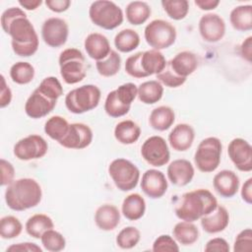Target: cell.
I'll use <instances>...</instances> for the list:
<instances>
[{
	"label": "cell",
	"instance_id": "cell-1",
	"mask_svg": "<svg viewBox=\"0 0 252 252\" xmlns=\"http://www.w3.org/2000/svg\"><path fill=\"white\" fill-rule=\"evenodd\" d=\"M1 27L12 38L14 53L21 57L33 55L38 49V35L27 14L17 7L5 10L1 15Z\"/></svg>",
	"mask_w": 252,
	"mask_h": 252
},
{
	"label": "cell",
	"instance_id": "cell-2",
	"mask_svg": "<svg viewBox=\"0 0 252 252\" xmlns=\"http://www.w3.org/2000/svg\"><path fill=\"white\" fill-rule=\"evenodd\" d=\"M62 94L63 88L56 77L44 78L28 97L25 103L26 114L32 119L46 116L54 109L57 99Z\"/></svg>",
	"mask_w": 252,
	"mask_h": 252
},
{
	"label": "cell",
	"instance_id": "cell-3",
	"mask_svg": "<svg viewBox=\"0 0 252 252\" xmlns=\"http://www.w3.org/2000/svg\"><path fill=\"white\" fill-rule=\"evenodd\" d=\"M217 206L218 201L213 193L200 188L184 193L177 202L174 212L179 220L193 222L213 212Z\"/></svg>",
	"mask_w": 252,
	"mask_h": 252
},
{
	"label": "cell",
	"instance_id": "cell-4",
	"mask_svg": "<svg viewBox=\"0 0 252 252\" xmlns=\"http://www.w3.org/2000/svg\"><path fill=\"white\" fill-rule=\"evenodd\" d=\"M42 198L38 182L32 178H20L8 185L5 191V202L13 211L23 212L36 207Z\"/></svg>",
	"mask_w": 252,
	"mask_h": 252
},
{
	"label": "cell",
	"instance_id": "cell-5",
	"mask_svg": "<svg viewBox=\"0 0 252 252\" xmlns=\"http://www.w3.org/2000/svg\"><path fill=\"white\" fill-rule=\"evenodd\" d=\"M199 66L197 55L191 51H181L166 62L163 70L157 74L158 81L167 88L182 86L187 77L193 74Z\"/></svg>",
	"mask_w": 252,
	"mask_h": 252
},
{
	"label": "cell",
	"instance_id": "cell-6",
	"mask_svg": "<svg viewBox=\"0 0 252 252\" xmlns=\"http://www.w3.org/2000/svg\"><path fill=\"white\" fill-rule=\"evenodd\" d=\"M165 64V57L159 50L150 49L129 56L125 62V71L129 76L141 79L160 73Z\"/></svg>",
	"mask_w": 252,
	"mask_h": 252
},
{
	"label": "cell",
	"instance_id": "cell-7",
	"mask_svg": "<svg viewBox=\"0 0 252 252\" xmlns=\"http://www.w3.org/2000/svg\"><path fill=\"white\" fill-rule=\"evenodd\" d=\"M60 75L68 85L82 82L87 76V62L83 52L77 48L64 49L58 58Z\"/></svg>",
	"mask_w": 252,
	"mask_h": 252
},
{
	"label": "cell",
	"instance_id": "cell-8",
	"mask_svg": "<svg viewBox=\"0 0 252 252\" xmlns=\"http://www.w3.org/2000/svg\"><path fill=\"white\" fill-rule=\"evenodd\" d=\"M101 92L95 85H84L68 92L65 96L67 109L74 114H83L94 109L100 100Z\"/></svg>",
	"mask_w": 252,
	"mask_h": 252
},
{
	"label": "cell",
	"instance_id": "cell-9",
	"mask_svg": "<svg viewBox=\"0 0 252 252\" xmlns=\"http://www.w3.org/2000/svg\"><path fill=\"white\" fill-rule=\"evenodd\" d=\"M138 94V87L134 83H125L109 92L104 101V110L112 118L126 115Z\"/></svg>",
	"mask_w": 252,
	"mask_h": 252
},
{
	"label": "cell",
	"instance_id": "cell-10",
	"mask_svg": "<svg viewBox=\"0 0 252 252\" xmlns=\"http://www.w3.org/2000/svg\"><path fill=\"white\" fill-rule=\"evenodd\" d=\"M89 17L92 23L103 30H114L124 20L121 8L112 1L97 0L91 4Z\"/></svg>",
	"mask_w": 252,
	"mask_h": 252
},
{
	"label": "cell",
	"instance_id": "cell-11",
	"mask_svg": "<svg viewBox=\"0 0 252 252\" xmlns=\"http://www.w3.org/2000/svg\"><path fill=\"white\" fill-rule=\"evenodd\" d=\"M222 145L219 138L208 137L200 142L194 155L196 167L205 173L215 171L220 163Z\"/></svg>",
	"mask_w": 252,
	"mask_h": 252
},
{
	"label": "cell",
	"instance_id": "cell-12",
	"mask_svg": "<svg viewBox=\"0 0 252 252\" xmlns=\"http://www.w3.org/2000/svg\"><path fill=\"white\" fill-rule=\"evenodd\" d=\"M144 36L146 42L153 49H166L175 42L176 29L169 22L157 19L146 26Z\"/></svg>",
	"mask_w": 252,
	"mask_h": 252
},
{
	"label": "cell",
	"instance_id": "cell-13",
	"mask_svg": "<svg viewBox=\"0 0 252 252\" xmlns=\"http://www.w3.org/2000/svg\"><path fill=\"white\" fill-rule=\"evenodd\" d=\"M108 173L115 186L123 191L134 189L140 179L139 168L129 159L115 158L108 165Z\"/></svg>",
	"mask_w": 252,
	"mask_h": 252
},
{
	"label": "cell",
	"instance_id": "cell-14",
	"mask_svg": "<svg viewBox=\"0 0 252 252\" xmlns=\"http://www.w3.org/2000/svg\"><path fill=\"white\" fill-rule=\"evenodd\" d=\"M48 150V144L39 135L32 134L19 140L13 149L15 157L20 160H32L44 157Z\"/></svg>",
	"mask_w": 252,
	"mask_h": 252
},
{
	"label": "cell",
	"instance_id": "cell-15",
	"mask_svg": "<svg viewBox=\"0 0 252 252\" xmlns=\"http://www.w3.org/2000/svg\"><path fill=\"white\" fill-rule=\"evenodd\" d=\"M142 158L156 167L165 165L170 158V153L165 140L160 136H151L141 147Z\"/></svg>",
	"mask_w": 252,
	"mask_h": 252
},
{
	"label": "cell",
	"instance_id": "cell-16",
	"mask_svg": "<svg viewBox=\"0 0 252 252\" xmlns=\"http://www.w3.org/2000/svg\"><path fill=\"white\" fill-rule=\"evenodd\" d=\"M69 35V27L65 20L57 17L46 19L41 27V37L50 47L63 46Z\"/></svg>",
	"mask_w": 252,
	"mask_h": 252
},
{
	"label": "cell",
	"instance_id": "cell-17",
	"mask_svg": "<svg viewBox=\"0 0 252 252\" xmlns=\"http://www.w3.org/2000/svg\"><path fill=\"white\" fill-rule=\"evenodd\" d=\"M227 154L234 166L243 172L252 170V147L242 138L232 139L227 147Z\"/></svg>",
	"mask_w": 252,
	"mask_h": 252
},
{
	"label": "cell",
	"instance_id": "cell-18",
	"mask_svg": "<svg viewBox=\"0 0 252 252\" xmlns=\"http://www.w3.org/2000/svg\"><path fill=\"white\" fill-rule=\"evenodd\" d=\"M92 129L84 123H72L67 134L58 143L62 147L71 150H82L89 147L93 141Z\"/></svg>",
	"mask_w": 252,
	"mask_h": 252
},
{
	"label": "cell",
	"instance_id": "cell-19",
	"mask_svg": "<svg viewBox=\"0 0 252 252\" xmlns=\"http://www.w3.org/2000/svg\"><path fill=\"white\" fill-rule=\"evenodd\" d=\"M198 27L202 38L210 43L220 41L225 33V23L223 19L215 13L203 15Z\"/></svg>",
	"mask_w": 252,
	"mask_h": 252
},
{
	"label": "cell",
	"instance_id": "cell-20",
	"mask_svg": "<svg viewBox=\"0 0 252 252\" xmlns=\"http://www.w3.org/2000/svg\"><path fill=\"white\" fill-rule=\"evenodd\" d=\"M168 183L165 175L158 169L151 168L142 175L141 189L151 199L161 198L167 191Z\"/></svg>",
	"mask_w": 252,
	"mask_h": 252
},
{
	"label": "cell",
	"instance_id": "cell-21",
	"mask_svg": "<svg viewBox=\"0 0 252 252\" xmlns=\"http://www.w3.org/2000/svg\"><path fill=\"white\" fill-rule=\"evenodd\" d=\"M166 173L169 181L173 185L182 187L192 181L195 174V169L189 160L178 158L169 163Z\"/></svg>",
	"mask_w": 252,
	"mask_h": 252
},
{
	"label": "cell",
	"instance_id": "cell-22",
	"mask_svg": "<svg viewBox=\"0 0 252 252\" xmlns=\"http://www.w3.org/2000/svg\"><path fill=\"white\" fill-rule=\"evenodd\" d=\"M239 177L237 174L228 169L220 170L213 179L214 189L223 198H231L236 195L239 189Z\"/></svg>",
	"mask_w": 252,
	"mask_h": 252
},
{
	"label": "cell",
	"instance_id": "cell-23",
	"mask_svg": "<svg viewBox=\"0 0 252 252\" xmlns=\"http://www.w3.org/2000/svg\"><path fill=\"white\" fill-rule=\"evenodd\" d=\"M195 139L193 127L186 123H180L173 127L168 134L170 147L176 152H185L189 150Z\"/></svg>",
	"mask_w": 252,
	"mask_h": 252
},
{
	"label": "cell",
	"instance_id": "cell-24",
	"mask_svg": "<svg viewBox=\"0 0 252 252\" xmlns=\"http://www.w3.org/2000/svg\"><path fill=\"white\" fill-rule=\"evenodd\" d=\"M84 47L89 57L95 61L104 59L111 51L109 40L99 32L90 33L85 38Z\"/></svg>",
	"mask_w": 252,
	"mask_h": 252
},
{
	"label": "cell",
	"instance_id": "cell-25",
	"mask_svg": "<svg viewBox=\"0 0 252 252\" xmlns=\"http://www.w3.org/2000/svg\"><path fill=\"white\" fill-rule=\"evenodd\" d=\"M201 226L208 233H218L223 231L229 223V214L227 210L218 205L217 208L210 214L202 217Z\"/></svg>",
	"mask_w": 252,
	"mask_h": 252
},
{
	"label": "cell",
	"instance_id": "cell-26",
	"mask_svg": "<svg viewBox=\"0 0 252 252\" xmlns=\"http://www.w3.org/2000/svg\"><path fill=\"white\" fill-rule=\"evenodd\" d=\"M94 222L101 230H113L120 222V212L114 205H101L94 213Z\"/></svg>",
	"mask_w": 252,
	"mask_h": 252
},
{
	"label": "cell",
	"instance_id": "cell-27",
	"mask_svg": "<svg viewBox=\"0 0 252 252\" xmlns=\"http://www.w3.org/2000/svg\"><path fill=\"white\" fill-rule=\"evenodd\" d=\"M175 121L173 109L166 105H160L154 108L149 116L150 126L157 131H165L169 129Z\"/></svg>",
	"mask_w": 252,
	"mask_h": 252
},
{
	"label": "cell",
	"instance_id": "cell-28",
	"mask_svg": "<svg viewBox=\"0 0 252 252\" xmlns=\"http://www.w3.org/2000/svg\"><path fill=\"white\" fill-rule=\"evenodd\" d=\"M121 212L127 220H138L145 215L146 201L140 194L132 193L123 200Z\"/></svg>",
	"mask_w": 252,
	"mask_h": 252
},
{
	"label": "cell",
	"instance_id": "cell-29",
	"mask_svg": "<svg viewBox=\"0 0 252 252\" xmlns=\"http://www.w3.org/2000/svg\"><path fill=\"white\" fill-rule=\"evenodd\" d=\"M141 135L140 126L132 120H123L116 124L114 128L115 139L123 145L136 143Z\"/></svg>",
	"mask_w": 252,
	"mask_h": 252
},
{
	"label": "cell",
	"instance_id": "cell-30",
	"mask_svg": "<svg viewBox=\"0 0 252 252\" xmlns=\"http://www.w3.org/2000/svg\"><path fill=\"white\" fill-rule=\"evenodd\" d=\"M229 22L232 28L239 32L252 30V5H239L233 8L229 14Z\"/></svg>",
	"mask_w": 252,
	"mask_h": 252
},
{
	"label": "cell",
	"instance_id": "cell-31",
	"mask_svg": "<svg viewBox=\"0 0 252 252\" xmlns=\"http://www.w3.org/2000/svg\"><path fill=\"white\" fill-rule=\"evenodd\" d=\"M54 227V222L50 217L44 214H35L30 217L25 224L27 233L32 238L39 239L48 229Z\"/></svg>",
	"mask_w": 252,
	"mask_h": 252
},
{
	"label": "cell",
	"instance_id": "cell-32",
	"mask_svg": "<svg viewBox=\"0 0 252 252\" xmlns=\"http://www.w3.org/2000/svg\"><path fill=\"white\" fill-rule=\"evenodd\" d=\"M173 238L183 246L194 244L199 238L198 227L190 221L177 222L172 229Z\"/></svg>",
	"mask_w": 252,
	"mask_h": 252
},
{
	"label": "cell",
	"instance_id": "cell-33",
	"mask_svg": "<svg viewBox=\"0 0 252 252\" xmlns=\"http://www.w3.org/2000/svg\"><path fill=\"white\" fill-rule=\"evenodd\" d=\"M163 94V87L158 80H151L140 84L138 87V98L145 104H154L160 100Z\"/></svg>",
	"mask_w": 252,
	"mask_h": 252
},
{
	"label": "cell",
	"instance_id": "cell-34",
	"mask_svg": "<svg viewBox=\"0 0 252 252\" xmlns=\"http://www.w3.org/2000/svg\"><path fill=\"white\" fill-rule=\"evenodd\" d=\"M127 21L133 26L145 24L152 14V9L147 2L132 1L126 6L125 10Z\"/></svg>",
	"mask_w": 252,
	"mask_h": 252
},
{
	"label": "cell",
	"instance_id": "cell-35",
	"mask_svg": "<svg viewBox=\"0 0 252 252\" xmlns=\"http://www.w3.org/2000/svg\"><path fill=\"white\" fill-rule=\"evenodd\" d=\"M140 44L139 33L132 29H124L116 33L114 45L116 49L123 53H128L136 49Z\"/></svg>",
	"mask_w": 252,
	"mask_h": 252
},
{
	"label": "cell",
	"instance_id": "cell-36",
	"mask_svg": "<svg viewBox=\"0 0 252 252\" xmlns=\"http://www.w3.org/2000/svg\"><path fill=\"white\" fill-rule=\"evenodd\" d=\"M95 68L102 77L109 78L115 76L121 68V57L119 53L111 49L110 53L104 59L95 62Z\"/></svg>",
	"mask_w": 252,
	"mask_h": 252
},
{
	"label": "cell",
	"instance_id": "cell-37",
	"mask_svg": "<svg viewBox=\"0 0 252 252\" xmlns=\"http://www.w3.org/2000/svg\"><path fill=\"white\" fill-rule=\"evenodd\" d=\"M69 126L70 124L64 117L54 115L46 120L44 124V132L49 138L59 142L67 134Z\"/></svg>",
	"mask_w": 252,
	"mask_h": 252
},
{
	"label": "cell",
	"instance_id": "cell-38",
	"mask_svg": "<svg viewBox=\"0 0 252 252\" xmlns=\"http://www.w3.org/2000/svg\"><path fill=\"white\" fill-rule=\"evenodd\" d=\"M34 68L29 62L19 61L10 68V77L12 81L18 85H27L31 83L34 77Z\"/></svg>",
	"mask_w": 252,
	"mask_h": 252
},
{
	"label": "cell",
	"instance_id": "cell-39",
	"mask_svg": "<svg viewBox=\"0 0 252 252\" xmlns=\"http://www.w3.org/2000/svg\"><path fill=\"white\" fill-rule=\"evenodd\" d=\"M160 3L167 16L175 21L183 20L189 12L187 0H162Z\"/></svg>",
	"mask_w": 252,
	"mask_h": 252
},
{
	"label": "cell",
	"instance_id": "cell-40",
	"mask_svg": "<svg viewBox=\"0 0 252 252\" xmlns=\"http://www.w3.org/2000/svg\"><path fill=\"white\" fill-rule=\"evenodd\" d=\"M23 224L14 216L3 217L0 220V235L3 239H13L21 234Z\"/></svg>",
	"mask_w": 252,
	"mask_h": 252
},
{
	"label": "cell",
	"instance_id": "cell-41",
	"mask_svg": "<svg viewBox=\"0 0 252 252\" xmlns=\"http://www.w3.org/2000/svg\"><path fill=\"white\" fill-rule=\"evenodd\" d=\"M141 239V232L135 226L122 228L116 236V244L121 249H131L135 247Z\"/></svg>",
	"mask_w": 252,
	"mask_h": 252
},
{
	"label": "cell",
	"instance_id": "cell-42",
	"mask_svg": "<svg viewBox=\"0 0 252 252\" xmlns=\"http://www.w3.org/2000/svg\"><path fill=\"white\" fill-rule=\"evenodd\" d=\"M41 244L47 251L50 252H59L65 249L66 239L59 232L53 228L46 230L40 237Z\"/></svg>",
	"mask_w": 252,
	"mask_h": 252
},
{
	"label": "cell",
	"instance_id": "cell-43",
	"mask_svg": "<svg viewBox=\"0 0 252 252\" xmlns=\"http://www.w3.org/2000/svg\"><path fill=\"white\" fill-rule=\"evenodd\" d=\"M153 251L154 252H178L179 246L176 240L168 235L161 234L153 243Z\"/></svg>",
	"mask_w": 252,
	"mask_h": 252
},
{
	"label": "cell",
	"instance_id": "cell-44",
	"mask_svg": "<svg viewBox=\"0 0 252 252\" xmlns=\"http://www.w3.org/2000/svg\"><path fill=\"white\" fill-rule=\"evenodd\" d=\"M252 230L245 228L241 230L235 237L233 244L234 252H249L252 249Z\"/></svg>",
	"mask_w": 252,
	"mask_h": 252
},
{
	"label": "cell",
	"instance_id": "cell-45",
	"mask_svg": "<svg viewBox=\"0 0 252 252\" xmlns=\"http://www.w3.org/2000/svg\"><path fill=\"white\" fill-rule=\"evenodd\" d=\"M0 166H1V185L8 186L14 181L15 168L10 161L4 158L0 159Z\"/></svg>",
	"mask_w": 252,
	"mask_h": 252
},
{
	"label": "cell",
	"instance_id": "cell-46",
	"mask_svg": "<svg viewBox=\"0 0 252 252\" xmlns=\"http://www.w3.org/2000/svg\"><path fill=\"white\" fill-rule=\"evenodd\" d=\"M229 249L230 248L227 241L221 237H216V238L210 239L204 248L206 252H212V251L228 252Z\"/></svg>",
	"mask_w": 252,
	"mask_h": 252
},
{
	"label": "cell",
	"instance_id": "cell-47",
	"mask_svg": "<svg viewBox=\"0 0 252 252\" xmlns=\"http://www.w3.org/2000/svg\"><path fill=\"white\" fill-rule=\"evenodd\" d=\"M12 100V92L6 83L4 75H1V93H0V107L4 108L10 104Z\"/></svg>",
	"mask_w": 252,
	"mask_h": 252
},
{
	"label": "cell",
	"instance_id": "cell-48",
	"mask_svg": "<svg viewBox=\"0 0 252 252\" xmlns=\"http://www.w3.org/2000/svg\"><path fill=\"white\" fill-rule=\"evenodd\" d=\"M6 251H26V252H42V249L35 243L32 242H22L17 244H12Z\"/></svg>",
	"mask_w": 252,
	"mask_h": 252
},
{
	"label": "cell",
	"instance_id": "cell-49",
	"mask_svg": "<svg viewBox=\"0 0 252 252\" xmlns=\"http://www.w3.org/2000/svg\"><path fill=\"white\" fill-rule=\"evenodd\" d=\"M44 3L50 11L55 13H62L67 11L71 5L70 0H46Z\"/></svg>",
	"mask_w": 252,
	"mask_h": 252
},
{
	"label": "cell",
	"instance_id": "cell-50",
	"mask_svg": "<svg viewBox=\"0 0 252 252\" xmlns=\"http://www.w3.org/2000/svg\"><path fill=\"white\" fill-rule=\"evenodd\" d=\"M240 55L247 62H251L252 56V36H248L240 45Z\"/></svg>",
	"mask_w": 252,
	"mask_h": 252
},
{
	"label": "cell",
	"instance_id": "cell-51",
	"mask_svg": "<svg viewBox=\"0 0 252 252\" xmlns=\"http://www.w3.org/2000/svg\"><path fill=\"white\" fill-rule=\"evenodd\" d=\"M241 198L249 205L252 203V178H248L242 185Z\"/></svg>",
	"mask_w": 252,
	"mask_h": 252
},
{
	"label": "cell",
	"instance_id": "cell-52",
	"mask_svg": "<svg viewBox=\"0 0 252 252\" xmlns=\"http://www.w3.org/2000/svg\"><path fill=\"white\" fill-rule=\"evenodd\" d=\"M195 5L204 11H210V10H214L216 9L219 4L220 1L219 0H195Z\"/></svg>",
	"mask_w": 252,
	"mask_h": 252
},
{
	"label": "cell",
	"instance_id": "cell-53",
	"mask_svg": "<svg viewBox=\"0 0 252 252\" xmlns=\"http://www.w3.org/2000/svg\"><path fill=\"white\" fill-rule=\"evenodd\" d=\"M18 3L24 9L29 11H33L42 4V1L41 0H20Z\"/></svg>",
	"mask_w": 252,
	"mask_h": 252
}]
</instances>
